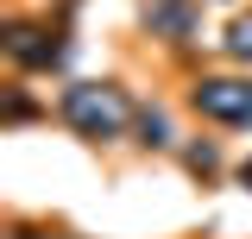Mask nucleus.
Masks as SVG:
<instances>
[{
  "instance_id": "f257e3e1",
  "label": "nucleus",
  "mask_w": 252,
  "mask_h": 239,
  "mask_svg": "<svg viewBox=\"0 0 252 239\" xmlns=\"http://www.w3.org/2000/svg\"><path fill=\"white\" fill-rule=\"evenodd\" d=\"M63 114L76 120L82 132L107 139V132H120V126H126V101H120V89H69Z\"/></svg>"
},
{
  "instance_id": "7ed1b4c3",
  "label": "nucleus",
  "mask_w": 252,
  "mask_h": 239,
  "mask_svg": "<svg viewBox=\"0 0 252 239\" xmlns=\"http://www.w3.org/2000/svg\"><path fill=\"white\" fill-rule=\"evenodd\" d=\"M233 51H240V57H252V19H240V26H233Z\"/></svg>"
},
{
  "instance_id": "f03ea898",
  "label": "nucleus",
  "mask_w": 252,
  "mask_h": 239,
  "mask_svg": "<svg viewBox=\"0 0 252 239\" xmlns=\"http://www.w3.org/2000/svg\"><path fill=\"white\" fill-rule=\"evenodd\" d=\"M195 107L208 120H233L240 126V120H252V89L246 82H202L195 89Z\"/></svg>"
},
{
  "instance_id": "20e7f679",
  "label": "nucleus",
  "mask_w": 252,
  "mask_h": 239,
  "mask_svg": "<svg viewBox=\"0 0 252 239\" xmlns=\"http://www.w3.org/2000/svg\"><path fill=\"white\" fill-rule=\"evenodd\" d=\"M240 177H246V182H252V164H246V170H240Z\"/></svg>"
}]
</instances>
